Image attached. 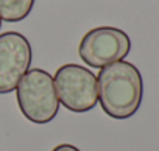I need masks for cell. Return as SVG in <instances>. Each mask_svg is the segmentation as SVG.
I'll list each match as a JSON object with an SVG mask.
<instances>
[{
  "label": "cell",
  "instance_id": "cell-2",
  "mask_svg": "<svg viewBox=\"0 0 159 151\" xmlns=\"http://www.w3.org/2000/svg\"><path fill=\"white\" fill-rule=\"evenodd\" d=\"M16 97L20 112L36 125L52 122L59 111L52 75L42 69L28 70L16 87Z\"/></svg>",
  "mask_w": 159,
  "mask_h": 151
},
{
  "label": "cell",
  "instance_id": "cell-5",
  "mask_svg": "<svg viewBox=\"0 0 159 151\" xmlns=\"http://www.w3.org/2000/svg\"><path fill=\"white\" fill-rule=\"evenodd\" d=\"M31 64L28 39L17 31L0 34V94L14 91Z\"/></svg>",
  "mask_w": 159,
  "mask_h": 151
},
{
  "label": "cell",
  "instance_id": "cell-3",
  "mask_svg": "<svg viewBox=\"0 0 159 151\" xmlns=\"http://www.w3.org/2000/svg\"><path fill=\"white\" fill-rule=\"evenodd\" d=\"M55 89L61 104L72 112H88L98 101L95 75L83 65L66 64L55 73Z\"/></svg>",
  "mask_w": 159,
  "mask_h": 151
},
{
  "label": "cell",
  "instance_id": "cell-4",
  "mask_svg": "<svg viewBox=\"0 0 159 151\" xmlns=\"http://www.w3.org/2000/svg\"><path fill=\"white\" fill-rule=\"evenodd\" d=\"M131 48L128 34L114 27H98L88 31L78 47V53L88 65L103 69L122 61Z\"/></svg>",
  "mask_w": 159,
  "mask_h": 151
},
{
  "label": "cell",
  "instance_id": "cell-6",
  "mask_svg": "<svg viewBox=\"0 0 159 151\" xmlns=\"http://www.w3.org/2000/svg\"><path fill=\"white\" fill-rule=\"evenodd\" d=\"M34 0H0V19L5 22L24 20L33 10Z\"/></svg>",
  "mask_w": 159,
  "mask_h": 151
},
{
  "label": "cell",
  "instance_id": "cell-8",
  "mask_svg": "<svg viewBox=\"0 0 159 151\" xmlns=\"http://www.w3.org/2000/svg\"><path fill=\"white\" fill-rule=\"evenodd\" d=\"M0 27H2V19H0Z\"/></svg>",
  "mask_w": 159,
  "mask_h": 151
},
{
  "label": "cell",
  "instance_id": "cell-7",
  "mask_svg": "<svg viewBox=\"0 0 159 151\" xmlns=\"http://www.w3.org/2000/svg\"><path fill=\"white\" fill-rule=\"evenodd\" d=\"M52 151H80L76 146H73V145H69V143H61V145H58V146H55Z\"/></svg>",
  "mask_w": 159,
  "mask_h": 151
},
{
  "label": "cell",
  "instance_id": "cell-1",
  "mask_svg": "<svg viewBox=\"0 0 159 151\" xmlns=\"http://www.w3.org/2000/svg\"><path fill=\"white\" fill-rule=\"evenodd\" d=\"M97 86L100 106L112 118H129L142 103V77L131 62L117 61L103 67L98 73Z\"/></svg>",
  "mask_w": 159,
  "mask_h": 151
}]
</instances>
